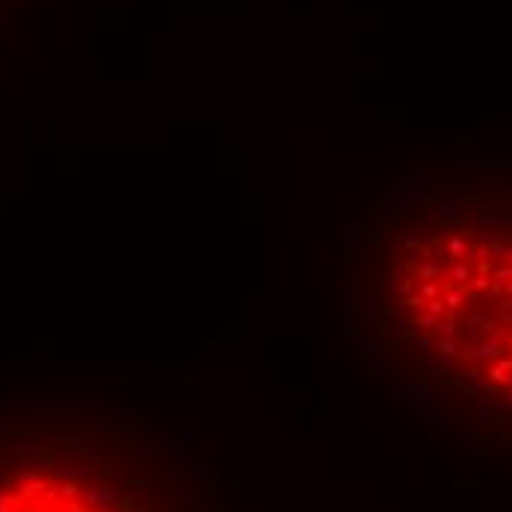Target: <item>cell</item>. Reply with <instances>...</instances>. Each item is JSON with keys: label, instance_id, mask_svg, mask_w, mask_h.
<instances>
[{"label": "cell", "instance_id": "obj_1", "mask_svg": "<svg viewBox=\"0 0 512 512\" xmlns=\"http://www.w3.org/2000/svg\"><path fill=\"white\" fill-rule=\"evenodd\" d=\"M0 512H194L153 450L118 424L0 427Z\"/></svg>", "mask_w": 512, "mask_h": 512}]
</instances>
